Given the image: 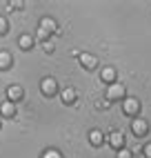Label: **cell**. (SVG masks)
<instances>
[{"mask_svg":"<svg viewBox=\"0 0 151 158\" xmlns=\"http://www.w3.org/2000/svg\"><path fill=\"white\" fill-rule=\"evenodd\" d=\"M40 158H64V154L60 149H56V147H49V149H45L40 154Z\"/></svg>","mask_w":151,"mask_h":158,"instance_id":"cell-15","label":"cell"},{"mask_svg":"<svg viewBox=\"0 0 151 158\" xmlns=\"http://www.w3.org/2000/svg\"><path fill=\"white\" fill-rule=\"evenodd\" d=\"M142 156H145V158H151V140L142 147Z\"/></svg>","mask_w":151,"mask_h":158,"instance_id":"cell-20","label":"cell"},{"mask_svg":"<svg viewBox=\"0 0 151 158\" xmlns=\"http://www.w3.org/2000/svg\"><path fill=\"white\" fill-rule=\"evenodd\" d=\"M5 96H7V100H9V102L18 105L20 100L25 98V87H22V85H18V82H14V85H9V87H7Z\"/></svg>","mask_w":151,"mask_h":158,"instance_id":"cell-7","label":"cell"},{"mask_svg":"<svg viewBox=\"0 0 151 158\" xmlns=\"http://www.w3.org/2000/svg\"><path fill=\"white\" fill-rule=\"evenodd\" d=\"M22 5H25V2H9L7 9H9V11H20V9H22Z\"/></svg>","mask_w":151,"mask_h":158,"instance_id":"cell-19","label":"cell"},{"mask_svg":"<svg viewBox=\"0 0 151 158\" xmlns=\"http://www.w3.org/2000/svg\"><path fill=\"white\" fill-rule=\"evenodd\" d=\"M140 111H142V102H140L136 96H127L122 100V114L127 116V118H131V120L138 118Z\"/></svg>","mask_w":151,"mask_h":158,"instance_id":"cell-3","label":"cell"},{"mask_svg":"<svg viewBox=\"0 0 151 158\" xmlns=\"http://www.w3.org/2000/svg\"><path fill=\"white\" fill-rule=\"evenodd\" d=\"M53 34H58V25H56V20L45 16V18H40V25H38V36H36V43L40 40V43H45V40H51Z\"/></svg>","mask_w":151,"mask_h":158,"instance_id":"cell-1","label":"cell"},{"mask_svg":"<svg viewBox=\"0 0 151 158\" xmlns=\"http://www.w3.org/2000/svg\"><path fill=\"white\" fill-rule=\"evenodd\" d=\"M78 62H80V67H82L84 71H98V69H100L98 56L89 54V51H82V54H78Z\"/></svg>","mask_w":151,"mask_h":158,"instance_id":"cell-5","label":"cell"},{"mask_svg":"<svg viewBox=\"0 0 151 158\" xmlns=\"http://www.w3.org/2000/svg\"><path fill=\"white\" fill-rule=\"evenodd\" d=\"M127 98V87L122 85L120 80L118 82H113V85H109L104 89V100L109 102V105H113V102H122Z\"/></svg>","mask_w":151,"mask_h":158,"instance_id":"cell-2","label":"cell"},{"mask_svg":"<svg viewBox=\"0 0 151 158\" xmlns=\"http://www.w3.org/2000/svg\"><path fill=\"white\" fill-rule=\"evenodd\" d=\"M40 94L45 98H56L58 94H60V85H58V80L53 78V76H45L40 80Z\"/></svg>","mask_w":151,"mask_h":158,"instance_id":"cell-4","label":"cell"},{"mask_svg":"<svg viewBox=\"0 0 151 158\" xmlns=\"http://www.w3.org/2000/svg\"><path fill=\"white\" fill-rule=\"evenodd\" d=\"M116 158H133V152L129 149V147H124V149L116 152Z\"/></svg>","mask_w":151,"mask_h":158,"instance_id":"cell-18","label":"cell"},{"mask_svg":"<svg viewBox=\"0 0 151 158\" xmlns=\"http://www.w3.org/2000/svg\"><path fill=\"white\" fill-rule=\"evenodd\" d=\"M60 100H62V105H76V100H78V91H76L73 87H64V89H60Z\"/></svg>","mask_w":151,"mask_h":158,"instance_id":"cell-11","label":"cell"},{"mask_svg":"<svg viewBox=\"0 0 151 158\" xmlns=\"http://www.w3.org/2000/svg\"><path fill=\"white\" fill-rule=\"evenodd\" d=\"M131 134L136 136V138H145V136L149 134V120L142 118V116L133 118V120H131Z\"/></svg>","mask_w":151,"mask_h":158,"instance_id":"cell-6","label":"cell"},{"mask_svg":"<svg viewBox=\"0 0 151 158\" xmlns=\"http://www.w3.org/2000/svg\"><path fill=\"white\" fill-rule=\"evenodd\" d=\"M100 82L102 85H113V82H118V71H116V67H111V65H107V67H102L100 69Z\"/></svg>","mask_w":151,"mask_h":158,"instance_id":"cell-9","label":"cell"},{"mask_svg":"<svg viewBox=\"0 0 151 158\" xmlns=\"http://www.w3.org/2000/svg\"><path fill=\"white\" fill-rule=\"evenodd\" d=\"M14 69V56L7 49H0V71H9Z\"/></svg>","mask_w":151,"mask_h":158,"instance_id":"cell-14","label":"cell"},{"mask_svg":"<svg viewBox=\"0 0 151 158\" xmlns=\"http://www.w3.org/2000/svg\"><path fill=\"white\" fill-rule=\"evenodd\" d=\"M0 129H2V118H0Z\"/></svg>","mask_w":151,"mask_h":158,"instance_id":"cell-22","label":"cell"},{"mask_svg":"<svg viewBox=\"0 0 151 158\" xmlns=\"http://www.w3.org/2000/svg\"><path fill=\"white\" fill-rule=\"evenodd\" d=\"M42 51H45V54H53V51H56L53 40H45V43H42Z\"/></svg>","mask_w":151,"mask_h":158,"instance_id":"cell-17","label":"cell"},{"mask_svg":"<svg viewBox=\"0 0 151 158\" xmlns=\"http://www.w3.org/2000/svg\"><path fill=\"white\" fill-rule=\"evenodd\" d=\"M18 47L22 49V51H31L36 47V36H31V34H20L18 36Z\"/></svg>","mask_w":151,"mask_h":158,"instance_id":"cell-12","label":"cell"},{"mask_svg":"<svg viewBox=\"0 0 151 158\" xmlns=\"http://www.w3.org/2000/svg\"><path fill=\"white\" fill-rule=\"evenodd\" d=\"M107 143L111 145V149H116V152H120V149H124L127 147V138H124V134L122 131H111L109 136H107Z\"/></svg>","mask_w":151,"mask_h":158,"instance_id":"cell-8","label":"cell"},{"mask_svg":"<svg viewBox=\"0 0 151 158\" xmlns=\"http://www.w3.org/2000/svg\"><path fill=\"white\" fill-rule=\"evenodd\" d=\"M9 29H11V27H9V20H7L5 16H0V38L7 36V34H9Z\"/></svg>","mask_w":151,"mask_h":158,"instance_id":"cell-16","label":"cell"},{"mask_svg":"<svg viewBox=\"0 0 151 158\" xmlns=\"http://www.w3.org/2000/svg\"><path fill=\"white\" fill-rule=\"evenodd\" d=\"M16 116H18V107L14 102H9V100L0 102V118L2 120H14Z\"/></svg>","mask_w":151,"mask_h":158,"instance_id":"cell-10","label":"cell"},{"mask_svg":"<svg viewBox=\"0 0 151 158\" xmlns=\"http://www.w3.org/2000/svg\"><path fill=\"white\" fill-rule=\"evenodd\" d=\"M96 109H109V102L107 100H96Z\"/></svg>","mask_w":151,"mask_h":158,"instance_id":"cell-21","label":"cell"},{"mask_svg":"<svg viewBox=\"0 0 151 158\" xmlns=\"http://www.w3.org/2000/svg\"><path fill=\"white\" fill-rule=\"evenodd\" d=\"M89 143H91V147H102L107 143V134L102 129H91L89 131Z\"/></svg>","mask_w":151,"mask_h":158,"instance_id":"cell-13","label":"cell"}]
</instances>
